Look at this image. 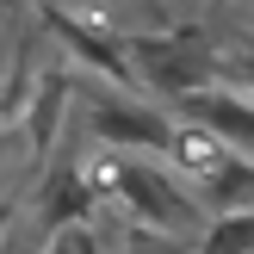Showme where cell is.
Instances as JSON below:
<instances>
[{
	"label": "cell",
	"mask_w": 254,
	"mask_h": 254,
	"mask_svg": "<svg viewBox=\"0 0 254 254\" xmlns=\"http://www.w3.org/2000/svg\"><path fill=\"white\" fill-rule=\"evenodd\" d=\"M99 211H118V217L155 223V230H174V236H192V242L205 236V223H211V205L174 174L168 155H124L118 205H99Z\"/></svg>",
	"instance_id": "obj_1"
},
{
	"label": "cell",
	"mask_w": 254,
	"mask_h": 254,
	"mask_svg": "<svg viewBox=\"0 0 254 254\" xmlns=\"http://www.w3.org/2000/svg\"><path fill=\"white\" fill-rule=\"evenodd\" d=\"M81 118H87V136L118 149V155H168L174 130H180V112L161 106L155 93H136V87H112V93L81 99Z\"/></svg>",
	"instance_id": "obj_2"
},
{
	"label": "cell",
	"mask_w": 254,
	"mask_h": 254,
	"mask_svg": "<svg viewBox=\"0 0 254 254\" xmlns=\"http://www.w3.org/2000/svg\"><path fill=\"white\" fill-rule=\"evenodd\" d=\"M130 62L143 93H155L161 106H180L186 93L223 81L230 74V56L205 44V31H161V37H130Z\"/></svg>",
	"instance_id": "obj_3"
},
{
	"label": "cell",
	"mask_w": 254,
	"mask_h": 254,
	"mask_svg": "<svg viewBox=\"0 0 254 254\" xmlns=\"http://www.w3.org/2000/svg\"><path fill=\"white\" fill-rule=\"evenodd\" d=\"M168 161H174V174H180L186 186H192L198 198L211 205V192H217L223 180H230L236 168H242V149L236 143H223L211 124H192V118H180V130H174V149H168Z\"/></svg>",
	"instance_id": "obj_4"
},
{
	"label": "cell",
	"mask_w": 254,
	"mask_h": 254,
	"mask_svg": "<svg viewBox=\"0 0 254 254\" xmlns=\"http://www.w3.org/2000/svg\"><path fill=\"white\" fill-rule=\"evenodd\" d=\"M174 112H180V118H192V124H211L223 143H236V149L254 161V87H248V81L223 74V81H211V87H198V93H186Z\"/></svg>",
	"instance_id": "obj_5"
},
{
	"label": "cell",
	"mask_w": 254,
	"mask_h": 254,
	"mask_svg": "<svg viewBox=\"0 0 254 254\" xmlns=\"http://www.w3.org/2000/svg\"><path fill=\"white\" fill-rule=\"evenodd\" d=\"M31 217L44 223V236H50V230H68V223H87V217H99V192H93V180H87L81 155L56 161V168H50L44 180H37Z\"/></svg>",
	"instance_id": "obj_6"
},
{
	"label": "cell",
	"mask_w": 254,
	"mask_h": 254,
	"mask_svg": "<svg viewBox=\"0 0 254 254\" xmlns=\"http://www.w3.org/2000/svg\"><path fill=\"white\" fill-rule=\"evenodd\" d=\"M68 93H74V87H68V74H62V68H56V74H37V99L19 112V124H12L37 161L56 149V124H62V106H68Z\"/></svg>",
	"instance_id": "obj_7"
},
{
	"label": "cell",
	"mask_w": 254,
	"mask_h": 254,
	"mask_svg": "<svg viewBox=\"0 0 254 254\" xmlns=\"http://www.w3.org/2000/svg\"><path fill=\"white\" fill-rule=\"evenodd\" d=\"M192 254H254V205L211 211V223H205V236L192 242Z\"/></svg>",
	"instance_id": "obj_8"
},
{
	"label": "cell",
	"mask_w": 254,
	"mask_h": 254,
	"mask_svg": "<svg viewBox=\"0 0 254 254\" xmlns=\"http://www.w3.org/2000/svg\"><path fill=\"white\" fill-rule=\"evenodd\" d=\"M106 223L99 217H87V223H68V230H50V242L37 248V254H106Z\"/></svg>",
	"instance_id": "obj_9"
},
{
	"label": "cell",
	"mask_w": 254,
	"mask_h": 254,
	"mask_svg": "<svg viewBox=\"0 0 254 254\" xmlns=\"http://www.w3.org/2000/svg\"><path fill=\"white\" fill-rule=\"evenodd\" d=\"M230 74H236V81H248V87H254V44H242V50L230 56Z\"/></svg>",
	"instance_id": "obj_10"
},
{
	"label": "cell",
	"mask_w": 254,
	"mask_h": 254,
	"mask_svg": "<svg viewBox=\"0 0 254 254\" xmlns=\"http://www.w3.org/2000/svg\"><path fill=\"white\" fill-rule=\"evenodd\" d=\"M106 254H136L130 242H118V230H112V242H106Z\"/></svg>",
	"instance_id": "obj_11"
},
{
	"label": "cell",
	"mask_w": 254,
	"mask_h": 254,
	"mask_svg": "<svg viewBox=\"0 0 254 254\" xmlns=\"http://www.w3.org/2000/svg\"><path fill=\"white\" fill-rule=\"evenodd\" d=\"M6 217H12V211H6V205H0V242H6Z\"/></svg>",
	"instance_id": "obj_12"
},
{
	"label": "cell",
	"mask_w": 254,
	"mask_h": 254,
	"mask_svg": "<svg viewBox=\"0 0 254 254\" xmlns=\"http://www.w3.org/2000/svg\"><path fill=\"white\" fill-rule=\"evenodd\" d=\"M0 37H6V25H0Z\"/></svg>",
	"instance_id": "obj_13"
}]
</instances>
